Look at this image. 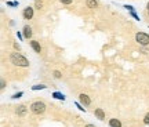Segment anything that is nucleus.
<instances>
[{"instance_id":"nucleus-1","label":"nucleus","mask_w":149,"mask_h":127,"mask_svg":"<svg viewBox=\"0 0 149 127\" xmlns=\"http://www.w3.org/2000/svg\"><path fill=\"white\" fill-rule=\"evenodd\" d=\"M10 61H11V64H14L17 66H29V61L24 55H21L19 53H11Z\"/></svg>"},{"instance_id":"nucleus-2","label":"nucleus","mask_w":149,"mask_h":127,"mask_svg":"<svg viewBox=\"0 0 149 127\" xmlns=\"http://www.w3.org/2000/svg\"><path fill=\"white\" fill-rule=\"evenodd\" d=\"M31 111L35 113V115H40L46 111V104L41 102V101H36L31 105Z\"/></svg>"},{"instance_id":"nucleus-3","label":"nucleus","mask_w":149,"mask_h":127,"mask_svg":"<svg viewBox=\"0 0 149 127\" xmlns=\"http://www.w3.org/2000/svg\"><path fill=\"white\" fill-rule=\"evenodd\" d=\"M135 40H137V43L141 44V46H148L149 44V35L148 33H144V32H138V33L135 35Z\"/></svg>"},{"instance_id":"nucleus-4","label":"nucleus","mask_w":149,"mask_h":127,"mask_svg":"<svg viewBox=\"0 0 149 127\" xmlns=\"http://www.w3.org/2000/svg\"><path fill=\"white\" fill-rule=\"evenodd\" d=\"M79 100H80V102L83 104V105H86V106H88V105L91 104V100H90L88 95H86V94H80L79 95Z\"/></svg>"},{"instance_id":"nucleus-5","label":"nucleus","mask_w":149,"mask_h":127,"mask_svg":"<svg viewBox=\"0 0 149 127\" xmlns=\"http://www.w3.org/2000/svg\"><path fill=\"white\" fill-rule=\"evenodd\" d=\"M24 18L25 19H32L33 18V8L32 7H26L24 10Z\"/></svg>"},{"instance_id":"nucleus-6","label":"nucleus","mask_w":149,"mask_h":127,"mask_svg":"<svg viewBox=\"0 0 149 127\" xmlns=\"http://www.w3.org/2000/svg\"><path fill=\"white\" fill-rule=\"evenodd\" d=\"M31 46H32V48L36 51V53H41V47H40V44H39V41L37 40H31Z\"/></svg>"},{"instance_id":"nucleus-7","label":"nucleus","mask_w":149,"mask_h":127,"mask_svg":"<svg viewBox=\"0 0 149 127\" xmlns=\"http://www.w3.org/2000/svg\"><path fill=\"white\" fill-rule=\"evenodd\" d=\"M31 36H32V28H31V26H28V25H26V26L24 28V37H26V39H29Z\"/></svg>"},{"instance_id":"nucleus-8","label":"nucleus","mask_w":149,"mask_h":127,"mask_svg":"<svg viewBox=\"0 0 149 127\" xmlns=\"http://www.w3.org/2000/svg\"><path fill=\"white\" fill-rule=\"evenodd\" d=\"M95 116H97V118H98V119L100 120H104L105 119V113H104V111H102V109H100V108H98V109H95Z\"/></svg>"},{"instance_id":"nucleus-9","label":"nucleus","mask_w":149,"mask_h":127,"mask_svg":"<svg viewBox=\"0 0 149 127\" xmlns=\"http://www.w3.org/2000/svg\"><path fill=\"white\" fill-rule=\"evenodd\" d=\"M15 112L18 113V115H21V116H22V115H25V113H26V106H25V105H19V106L17 108Z\"/></svg>"},{"instance_id":"nucleus-10","label":"nucleus","mask_w":149,"mask_h":127,"mask_svg":"<svg viewBox=\"0 0 149 127\" xmlns=\"http://www.w3.org/2000/svg\"><path fill=\"white\" fill-rule=\"evenodd\" d=\"M109 126L110 127H122V123L118 119H110L109 120Z\"/></svg>"},{"instance_id":"nucleus-11","label":"nucleus","mask_w":149,"mask_h":127,"mask_svg":"<svg viewBox=\"0 0 149 127\" xmlns=\"http://www.w3.org/2000/svg\"><path fill=\"white\" fill-rule=\"evenodd\" d=\"M86 3H87V6H88V8H95L98 6L97 0H86Z\"/></svg>"},{"instance_id":"nucleus-12","label":"nucleus","mask_w":149,"mask_h":127,"mask_svg":"<svg viewBox=\"0 0 149 127\" xmlns=\"http://www.w3.org/2000/svg\"><path fill=\"white\" fill-rule=\"evenodd\" d=\"M35 7H36V8H39V10H40V8L43 7V3H41L40 0H36V1H35Z\"/></svg>"},{"instance_id":"nucleus-13","label":"nucleus","mask_w":149,"mask_h":127,"mask_svg":"<svg viewBox=\"0 0 149 127\" xmlns=\"http://www.w3.org/2000/svg\"><path fill=\"white\" fill-rule=\"evenodd\" d=\"M53 95H54L55 98H58V100H65V97H63V95L61 94V93H54Z\"/></svg>"},{"instance_id":"nucleus-14","label":"nucleus","mask_w":149,"mask_h":127,"mask_svg":"<svg viewBox=\"0 0 149 127\" xmlns=\"http://www.w3.org/2000/svg\"><path fill=\"white\" fill-rule=\"evenodd\" d=\"M41 88H46V86H43V84H37V86H33L32 90H41Z\"/></svg>"},{"instance_id":"nucleus-15","label":"nucleus","mask_w":149,"mask_h":127,"mask_svg":"<svg viewBox=\"0 0 149 127\" xmlns=\"http://www.w3.org/2000/svg\"><path fill=\"white\" fill-rule=\"evenodd\" d=\"M59 1H61L62 4H71V3L73 1V0H59Z\"/></svg>"},{"instance_id":"nucleus-16","label":"nucleus","mask_w":149,"mask_h":127,"mask_svg":"<svg viewBox=\"0 0 149 127\" xmlns=\"http://www.w3.org/2000/svg\"><path fill=\"white\" fill-rule=\"evenodd\" d=\"M54 78H57V79H59V78H61V73H59L58 71H55V72H54Z\"/></svg>"},{"instance_id":"nucleus-17","label":"nucleus","mask_w":149,"mask_h":127,"mask_svg":"<svg viewBox=\"0 0 149 127\" xmlns=\"http://www.w3.org/2000/svg\"><path fill=\"white\" fill-rule=\"evenodd\" d=\"M144 122H145V124H149V113H146V116H145Z\"/></svg>"},{"instance_id":"nucleus-18","label":"nucleus","mask_w":149,"mask_h":127,"mask_svg":"<svg viewBox=\"0 0 149 127\" xmlns=\"http://www.w3.org/2000/svg\"><path fill=\"white\" fill-rule=\"evenodd\" d=\"M21 95H22V93H18V94H14V95H13V98H19Z\"/></svg>"},{"instance_id":"nucleus-19","label":"nucleus","mask_w":149,"mask_h":127,"mask_svg":"<svg viewBox=\"0 0 149 127\" xmlns=\"http://www.w3.org/2000/svg\"><path fill=\"white\" fill-rule=\"evenodd\" d=\"M0 87H1V88L6 87V82H4V80H1V86H0Z\"/></svg>"},{"instance_id":"nucleus-20","label":"nucleus","mask_w":149,"mask_h":127,"mask_svg":"<svg viewBox=\"0 0 149 127\" xmlns=\"http://www.w3.org/2000/svg\"><path fill=\"white\" fill-rule=\"evenodd\" d=\"M84 127H95V126H93V124H86Z\"/></svg>"},{"instance_id":"nucleus-21","label":"nucleus","mask_w":149,"mask_h":127,"mask_svg":"<svg viewBox=\"0 0 149 127\" xmlns=\"http://www.w3.org/2000/svg\"><path fill=\"white\" fill-rule=\"evenodd\" d=\"M148 10H149V3H148Z\"/></svg>"}]
</instances>
